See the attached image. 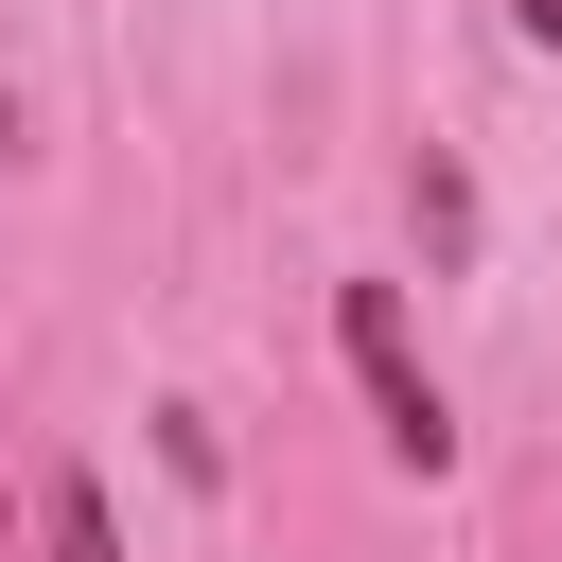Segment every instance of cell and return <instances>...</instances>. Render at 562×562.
I'll return each mask as SVG.
<instances>
[{
	"label": "cell",
	"instance_id": "cell-1",
	"mask_svg": "<svg viewBox=\"0 0 562 562\" xmlns=\"http://www.w3.org/2000/svg\"><path fill=\"white\" fill-rule=\"evenodd\" d=\"M334 351H351V386H369L386 457H404V474H457V422H439V369H422V334H404V299H386V281H351V299H334Z\"/></svg>",
	"mask_w": 562,
	"mask_h": 562
},
{
	"label": "cell",
	"instance_id": "cell-2",
	"mask_svg": "<svg viewBox=\"0 0 562 562\" xmlns=\"http://www.w3.org/2000/svg\"><path fill=\"white\" fill-rule=\"evenodd\" d=\"M35 544H53V562H123V527H105V474H53V509H35Z\"/></svg>",
	"mask_w": 562,
	"mask_h": 562
},
{
	"label": "cell",
	"instance_id": "cell-3",
	"mask_svg": "<svg viewBox=\"0 0 562 562\" xmlns=\"http://www.w3.org/2000/svg\"><path fill=\"white\" fill-rule=\"evenodd\" d=\"M509 18H527V35H544V53H562V0H509Z\"/></svg>",
	"mask_w": 562,
	"mask_h": 562
}]
</instances>
